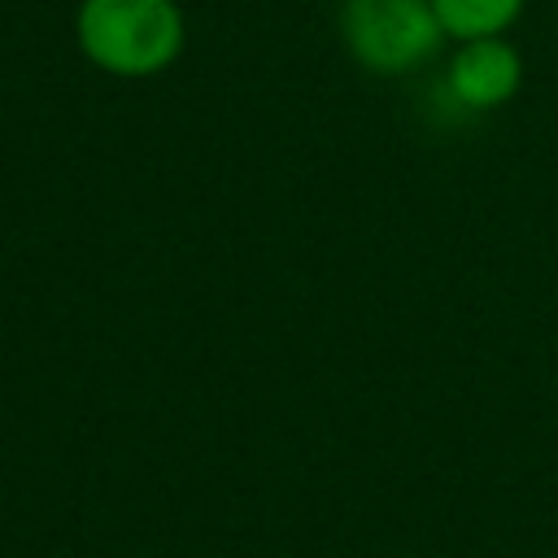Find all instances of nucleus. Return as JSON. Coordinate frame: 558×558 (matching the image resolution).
<instances>
[{
	"label": "nucleus",
	"instance_id": "obj_1",
	"mask_svg": "<svg viewBox=\"0 0 558 558\" xmlns=\"http://www.w3.org/2000/svg\"><path fill=\"white\" fill-rule=\"evenodd\" d=\"M74 44L113 78H153L183 57L187 17L179 0H78Z\"/></svg>",
	"mask_w": 558,
	"mask_h": 558
},
{
	"label": "nucleus",
	"instance_id": "obj_2",
	"mask_svg": "<svg viewBox=\"0 0 558 558\" xmlns=\"http://www.w3.org/2000/svg\"><path fill=\"white\" fill-rule=\"evenodd\" d=\"M336 26L344 52L384 78L427 65L445 44L432 0H340Z\"/></svg>",
	"mask_w": 558,
	"mask_h": 558
},
{
	"label": "nucleus",
	"instance_id": "obj_3",
	"mask_svg": "<svg viewBox=\"0 0 558 558\" xmlns=\"http://www.w3.org/2000/svg\"><path fill=\"white\" fill-rule=\"evenodd\" d=\"M519 87H523V57L510 44V35L458 39V48L445 61V92L466 113H493L510 105Z\"/></svg>",
	"mask_w": 558,
	"mask_h": 558
},
{
	"label": "nucleus",
	"instance_id": "obj_4",
	"mask_svg": "<svg viewBox=\"0 0 558 558\" xmlns=\"http://www.w3.org/2000/svg\"><path fill=\"white\" fill-rule=\"evenodd\" d=\"M445 39H484V35H510V26L523 17L527 0H432Z\"/></svg>",
	"mask_w": 558,
	"mask_h": 558
}]
</instances>
